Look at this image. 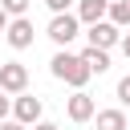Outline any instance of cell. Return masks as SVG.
Returning a JSON list of instances; mask_svg holds the SVG:
<instances>
[{"mask_svg": "<svg viewBox=\"0 0 130 130\" xmlns=\"http://www.w3.org/2000/svg\"><path fill=\"white\" fill-rule=\"evenodd\" d=\"M49 69H53V77L57 81H65V85H73V89H81L93 73H89V65L81 61V53H69V49H57L53 53V61H49Z\"/></svg>", "mask_w": 130, "mask_h": 130, "instance_id": "obj_1", "label": "cell"}, {"mask_svg": "<svg viewBox=\"0 0 130 130\" xmlns=\"http://www.w3.org/2000/svg\"><path fill=\"white\" fill-rule=\"evenodd\" d=\"M77 32H81V16H77V12H53V20H49V37H53V45L65 49Z\"/></svg>", "mask_w": 130, "mask_h": 130, "instance_id": "obj_2", "label": "cell"}, {"mask_svg": "<svg viewBox=\"0 0 130 130\" xmlns=\"http://www.w3.org/2000/svg\"><path fill=\"white\" fill-rule=\"evenodd\" d=\"M85 37H89V45H98V49H114V45H122V28H118L110 16L85 24Z\"/></svg>", "mask_w": 130, "mask_h": 130, "instance_id": "obj_3", "label": "cell"}, {"mask_svg": "<svg viewBox=\"0 0 130 130\" xmlns=\"http://www.w3.org/2000/svg\"><path fill=\"white\" fill-rule=\"evenodd\" d=\"M41 114H45V102L41 98H32V93H16L12 98V118H20L24 126H37Z\"/></svg>", "mask_w": 130, "mask_h": 130, "instance_id": "obj_4", "label": "cell"}, {"mask_svg": "<svg viewBox=\"0 0 130 130\" xmlns=\"http://www.w3.org/2000/svg\"><path fill=\"white\" fill-rule=\"evenodd\" d=\"M0 89L24 93V89H28V69H24L20 61H0Z\"/></svg>", "mask_w": 130, "mask_h": 130, "instance_id": "obj_5", "label": "cell"}, {"mask_svg": "<svg viewBox=\"0 0 130 130\" xmlns=\"http://www.w3.org/2000/svg\"><path fill=\"white\" fill-rule=\"evenodd\" d=\"M4 41H8L12 49H28V45H32V20H28V16H12Z\"/></svg>", "mask_w": 130, "mask_h": 130, "instance_id": "obj_6", "label": "cell"}, {"mask_svg": "<svg viewBox=\"0 0 130 130\" xmlns=\"http://www.w3.org/2000/svg\"><path fill=\"white\" fill-rule=\"evenodd\" d=\"M65 114H69L73 122H89V118L98 114V106H93V98H89L85 89H73V98L65 102Z\"/></svg>", "mask_w": 130, "mask_h": 130, "instance_id": "obj_7", "label": "cell"}, {"mask_svg": "<svg viewBox=\"0 0 130 130\" xmlns=\"http://www.w3.org/2000/svg\"><path fill=\"white\" fill-rule=\"evenodd\" d=\"M106 12H110V0H77V16H81V24L106 20Z\"/></svg>", "mask_w": 130, "mask_h": 130, "instance_id": "obj_8", "label": "cell"}, {"mask_svg": "<svg viewBox=\"0 0 130 130\" xmlns=\"http://www.w3.org/2000/svg\"><path fill=\"white\" fill-rule=\"evenodd\" d=\"M81 61L89 65V73H106V69H110V49H98V45H89V49L81 53Z\"/></svg>", "mask_w": 130, "mask_h": 130, "instance_id": "obj_9", "label": "cell"}, {"mask_svg": "<svg viewBox=\"0 0 130 130\" xmlns=\"http://www.w3.org/2000/svg\"><path fill=\"white\" fill-rule=\"evenodd\" d=\"M98 130H126V114L122 110H98Z\"/></svg>", "mask_w": 130, "mask_h": 130, "instance_id": "obj_10", "label": "cell"}, {"mask_svg": "<svg viewBox=\"0 0 130 130\" xmlns=\"http://www.w3.org/2000/svg\"><path fill=\"white\" fill-rule=\"evenodd\" d=\"M118 28H130V0H110V12H106Z\"/></svg>", "mask_w": 130, "mask_h": 130, "instance_id": "obj_11", "label": "cell"}, {"mask_svg": "<svg viewBox=\"0 0 130 130\" xmlns=\"http://www.w3.org/2000/svg\"><path fill=\"white\" fill-rule=\"evenodd\" d=\"M0 4H4V12H8V16H24L32 0H0Z\"/></svg>", "mask_w": 130, "mask_h": 130, "instance_id": "obj_12", "label": "cell"}, {"mask_svg": "<svg viewBox=\"0 0 130 130\" xmlns=\"http://www.w3.org/2000/svg\"><path fill=\"white\" fill-rule=\"evenodd\" d=\"M118 102H122V106H130V73L118 81Z\"/></svg>", "mask_w": 130, "mask_h": 130, "instance_id": "obj_13", "label": "cell"}, {"mask_svg": "<svg viewBox=\"0 0 130 130\" xmlns=\"http://www.w3.org/2000/svg\"><path fill=\"white\" fill-rule=\"evenodd\" d=\"M8 110H12V98H8V89H0V122L8 118Z\"/></svg>", "mask_w": 130, "mask_h": 130, "instance_id": "obj_14", "label": "cell"}, {"mask_svg": "<svg viewBox=\"0 0 130 130\" xmlns=\"http://www.w3.org/2000/svg\"><path fill=\"white\" fill-rule=\"evenodd\" d=\"M45 4H49V12H69L73 0H45Z\"/></svg>", "mask_w": 130, "mask_h": 130, "instance_id": "obj_15", "label": "cell"}, {"mask_svg": "<svg viewBox=\"0 0 130 130\" xmlns=\"http://www.w3.org/2000/svg\"><path fill=\"white\" fill-rule=\"evenodd\" d=\"M0 130H28V126H24L20 118H4V122H0Z\"/></svg>", "mask_w": 130, "mask_h": 130, "instance_id": "obj_16", "label": "cell"}, {"mask_svg": "<svg viewBox=\"0 0 130 130\" xmlns=\"http://www.w3.org/2000/svg\"><path fill=\"white\" fill-rule=\"evenodd\" d=\"M8 20H12V16H8V12H4V4H0V37L8 32Z\"/></svg>", "mask_w": 130, "mask_h": 130, "instance_id": "obj_17", "label": "cell"}, {"mask_svg": "<svg viewBox=\"0 0 130 130\" xmlns=\"http://www.w3.org/2000/svg\"><path fill=\"white\" fill-rule=\"evenodd\" d=\"M32 130H57V126H53V122H37Z\"/></svg>", "mask_w": 130, "mask_h": 130, "instance_id": "obj_18", "label": "cell"}, {"mask_svg": "<svg viewBox=\"0 0 130 130\" xmlns=\"http://www.w3.org/2000/svg\"><path fill=\"white\" fill-rule=\"evenodd\" d=\"M122 53H126V57H130V32H126V37H122Z\"/></svg>", "mask_w": 130, "mask_h": 130, "instance_id": "obj_19", "label": "cell"}]
</instances>
